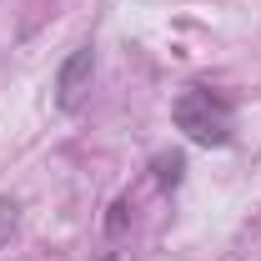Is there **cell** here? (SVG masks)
<instances>
[{
    "mask_svg": "<svg viewBox=\"0 0 261 261\" xmlns=\"http://www.w3.org/2000/svg\"><path fill=\"white\" fill-rule=\"evenodd\" d=\"M15 221H20V206H15L10 196H0V246L15 236Z\"/></svg>",
    "mask_w": 261,
    "mask_h": 261,
    "instance_id": "4",
    "label": "cell"
},
{
    "mask_svg": "<svg viewBox=\"0 0 261 261\" xmlns=\"http://www.w3.org/2000/svg\"><path fill=\"white\" fill-rule=\"evenodd\" d=\"M91 75H96V50H91V45H75V50L65 56L61 75H56V106H61V111H75V106L86 100V91H91Z\"/></svg>",
    "mask_w": 261,
    "mask_h": 261,
    "instance_id": "2",
    "label": "cell"
},
{
    "mask_svg": "<svg viewBox=\"0 0 261 261\" xmlns=\"http://www.w3.org/2000/svg\"><path fill=\"white\" fill-rule=\"evenodd\" d=\"M181 176H186V161L181 156H156V181L161 186H181Z\"/></svg>",
    "mask_w": 261,
    "mask_h": 261,
    "instance_id": "3",
    "label": "cell"
},
{
    "mask_svg": "<svg viewBox=\"0 0 261 261\" xmlns=\"http://www.w3.org/2000/svg\"><path fill=\"white\" fill-rule=\"evenodd\" d=\"M171 121L176 130L196 141V146H231V126H236V111H231V100L221 91H211V86H186L176 106H171Z\"/></svg>",
    "mask_w": 261,
    "mask_h": 261,
    "instance_id": "1",
    "label": "cell"
}]
</instances>
